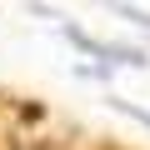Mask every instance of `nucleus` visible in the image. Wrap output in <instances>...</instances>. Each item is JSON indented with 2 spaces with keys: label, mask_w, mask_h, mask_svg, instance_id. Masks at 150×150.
<instances>
[{
  "label": "nucleus",
  "mask_w": 150,
  "mask_h": 150,
  "mask_svg": "<svg viewBox=\"0 0 150 150\" xmlns=\"http://www.w3.org/2000/svg\"><path fill=\"white\" fill-rule=\"evenodd\" d=\"M60 35H65L75 50H85V55H95V60H105V65H150L140 50H130V45H105V40H95V35H85V30H75L70 20H60Z\"/></svg>",
  "instance_id": "obj_1"
},
{
  "label": "nucleus",
  "mask_w": 150,
  "mask_h": 150,
  "mask_svg": "<svg viewBox=\"0 0 150 150\" xmlns=\"http://www.w3.org/2000/svg\"><path fill=\"white\" fill-rule=\"evenodd\" d=\"M110 105H115V110H125V115H130V120H140V125H150V115H145V110H135V105H130V100H120V95H115V100H110Z\"/></svg>",
  "instance_id": "obj_2"
}]
</instances>
